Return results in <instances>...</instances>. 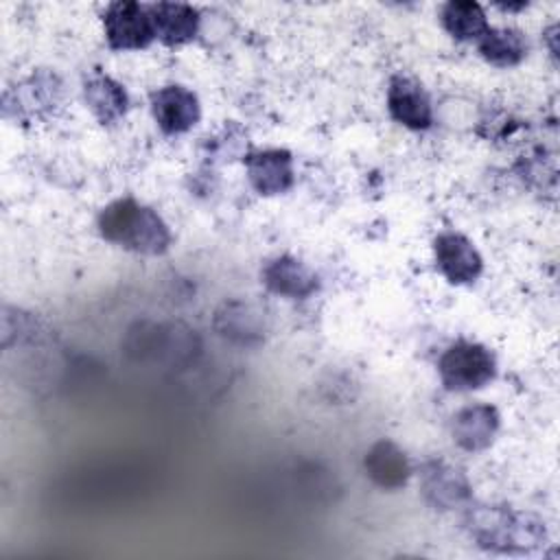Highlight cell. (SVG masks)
Masks as SVG:
<instances>
[{"label":"cell","mask_w":560,"mask_h":560,"mask_svg":"<svg viewBox=\"0 0 560 560\" xmlns=\"http://www.w3.org/2000/svg\"><path fill=\"white\" fill-rule=\"evenodd\" d=\"M420 488L422 497L440 510H451L464 503L470 497V486L466 475L442 459L427 462L420 472Z\"/></svg>","instance_id":"obj_6"},{"label":"cell","mask_w":560,"mask_h":560,"mask_svg":"<svg viewBox=\"0 0 560 560\" xmlns=\"http://www.w3.org/2000/svg\"><path fill=\"white\" fill-rule=\"evenodd\" d=\"M387 107L394 120L409 129H427L431 127L433 114L431 103L424 90L407 77H394L387 90Z\"/></svg>","instance_id":"obj_8"},{"label":"cell","mask_w":560,"mask_h":560,"mask_svg":"<svg viewBox=\"0 0 560 560\" xmlns=\"http://www.w3.org/2000/svg\"><path fill=\"white\" fill-rule=\"evenodd\" d=\"M479 52L486 61L499 68H510L527 55L525 37L514 28H490L479 37Z\"/></svg>","instance_id":"obj_16"},{"label":"cell","mask_w":560,"mask_h":560,"mask_svg":"<svg viewBox=\"0 0 560 560\" xmlns=\"http://www.w3.org/2000/svg\"><path fill=\"white\" fill-rule=\"evenodd\" d=\"M85 103L92 114L103 122L118 120L127 109V92L120 83L105 74H94L85 81Z\"/></svg>","instance_id":"obj_15"},{"label":"cell","mask_w":560,"mask_h":560,"mask_svg":"<svg viewBox=\"0 0 560 560\" xmlns=\"http://www.w3.org/2000/svg\"><path fill=\"white\" fill-rule=\"evenodd\" d=\"M214 328L221 337L236 343L262 339V313L247 302H225L214 317Z\"/></svg>","instance_id":"obj_14"},{"label":"cell","mask_w":560,"mask_h":560,"mask_svg":"<svg viewBox=\"0 0 560 560\" xmlns=\"http://www.w3.org/2000/svg\"><path fill=\"white\" fill-rule=\"evenodd\" d=\"M98 230L109 243L149 256L162 254L171 243L166 223L151 208L133 199L109 203L98 217Z\"/></svg>","instance_id":"obj_1"},{"label":"cell","mask_w":560,"mask_h":560,"mask_svg":"<svg viewBox=\"0 0 560 560\" xmlns=\"http://www.w3.org/2000/svg\"><path fill=\"white\" fill-rule=\"evenodd\" d=\"M149 15L155 37H160L168 46H182L197 35L199 13L188 4L160 2L149 7Z\"/></svg>","instance_id":"obj_13"},{"label":"cell","mask_w":560,"mask_h":560,"mask_svg":"<svg viewBox=\"0 0 560 560\" xmlns=\"http://www.w3.org/2000/svg\"><path fill=\"white\" fill-rule=\"evenodd\" d=\"M438 370L446 389L468 392L492 381L494 357L479 343L457 341L442 354Z\"/></svg>","instance_id":"obj_3"},{"label":"cell","mask_w":560,"mask_h":560,"mask_svg":"<svg viewBox=\"0 0 560 560\" xmlns=\"http://www.w3.org/2000/svg\"><path fill=\"white\" fill-rule=\"evenodd\" d=\"M247 177L260 195L284 192L293 184L291 155L282 149H267L247 155Z\"/></svg>","instance_id":"obj_9"},{"label":"cell","mask_w":560,"mask_h":560,"mask_svg":"<svg viewBox=\"0 0 560 560\" xmlns=\"http://www.w3.org/2000/svg\"><path fill=\"white\" fill-rule=\"evenodd\" d=\"M468 527L475 540L492 551H529L545 540V523L503 508L479 505L470 510Z\"/></svg>","instance_id":"obj_2"},{"label":"cell","mask_w":560,"mask_h":560,"mask_svg":"<svg viewBox=\"0 0 560 560\" xmlns=\"http://www.w3.org/2000/svg\"><path fill=\"white\" fill-rule=\"evenodd\" d=\"M262 282L269 291L287 298H308L317 291V276L298 258L282 256L262 269Z\"/></svg>","instance_id":"obj_11"},{"label":"cell","mask_w":560,"mask_h":560,"mask_svg":"<svg viewBox=\"0 0 560 560\" xmlns=\"http://www.w3.org/2000/svg\"><path fill=\"white\" fill-rule=\"evenodd\" d=\"M499 431V413L490 405H470L453 418V440L466 451H483Z\"/></svg>","instance_id":"obj_10"},{"label":"cell","mask_w":560,"mask_h":560,"mask_svg":"<svg viewBox=\"0 0 560 560\" xmlns=\"http://www.w3.org/2000/svg\"><path fill=\"white\" fill-rule=\"evenodd\" d=\"M61 101V85L55 74L37 72L26 79L15 94V103L20 105L22 114L28 116H44L50 114L55 105Z\"/></svg>","instance_id":"obj_17"},{"label":"cell","mask_w":560,"mask_h":560,"mask_svg":"<svg viewBox=\"0 0 560 560\" xmlns=\"http://www.w3.org/2000/svg\"><path fill=\"white\" fill-rule=\"evenodd\" d=\"M153 116L162 131L182 133L188 131L199 120L197 96L182 85H166L153 94Z\"/></svg>","instance_id":"obj_7"},{"label":"cell","mask_w":560,"mask_h":560,"mask_svg":"<svg viewBox=\"0 0 560 560\" xmlns=\"http://www.w3.org/2000/svg\"><path fill=\"white\" fill-rule=\"evenodd\" d=\"M368 477L383 490H398L407 483L411 466L407 455L389 440L376 442L365 455Z\"/></svg>","instance_id":"obj_12"},{"label":"cell","mask_w":560,"mask_h":560,"mask_svg":"<svg viewBox=\"0 0 560 560\" xmlns=\"http://www.w3.org/2000/svg\"><path fill=\"white\" fill-rule=\"evenodd\" d=\"M105 37L116 50L147 48L153 37V22L149 9L138 2H114L105 11Z\"/></svg>","instance_id":"obj_4"},{"label":"cell","mask_w":560,"mask_h":560,"mask_svg":"<svg viewBox=\"0 0 560 560\" xmlns=\"http://www.w3.org/2000/svg\"><path fill=\"white\" fill-rule=\"evenodd\" d=\"M444 28L457 39H479L488 31L483 9L470 0H453L442 9Z\"/></svg>","instance_id":"obj_18"},{"label":"cell","mask_w":560,"mask_h":560,"mask_svg":"<svg viewBox=\"0 0 560 560\" xmlns=\"http://www.w3.org/2000/svg\"><path fill=\"white\" fill-rule=\"evenodd\" d=\"M433 252L435 265L448 282L466 284L479 278L483 262L466 236L457 232H444L433 241Z\"/></svg>","instance_id":"obj_5"}]
</instances>
